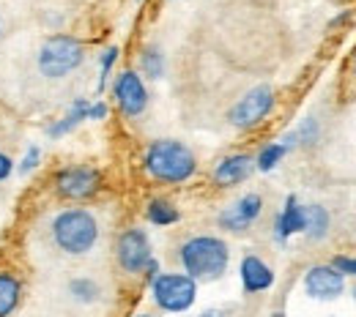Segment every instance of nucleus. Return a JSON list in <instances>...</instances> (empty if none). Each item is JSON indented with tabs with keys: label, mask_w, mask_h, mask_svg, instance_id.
I'll return each mask as SVG.
<instances>
[{
	"label": "nucleus",
	"mask_w": 356,
	"mask_h": 317,
	"mask_svg": "<svg viewBox=\"0 0 356 317\" xmlns=\"http://www.w3.org/2000/svg\"><path fill=\"white\" fill-rule=\"evenodd\" d=\"M143 170L159 183H184L197 173V159L178 139H154L143 153Z\"/></svg>",
	"instance_id": "obj_1"
},
{
	"label": "nucleus",
	"mask_w": 356,
	"mask_h": 317,
	"mask_svg": "<svg viewBox=\"0 0 356 317\" xmlns=\"http://www.w3.org/2000/svg\"><path fill=\"white\" fill-rule=\"evenodd\" d=\"M178 260L184 266V273L192 276L195 282H211L220 279L227 271L230 252L227 243L217 235H195L178 249Z\"/></svg>",
	"instance_id": "obj_2"
},
{
	"label": "nucleus",
	"mask_w": 356,
	"mask_h": 317,
	"mask_svg": "<svg viewBox=\"0 0 356 317\" xmlns=\"http://www.w3.org/2000/svg\"><path fill=\"white\" fill-rule=\"evenodd\" d=\"M52 241L72 257L88 255L99 241V222L86 208H66L52 219Z\"/></svg>",
	"instance_id": "obj_3"
},
{
	"label": "nucleus",
	"mask_w": 356,
	"mask_h": 317,
	"mask_svg": "<svg viewBox=\"0 0 356 317\" xmlns=\"http://www.w3.org/2000/svg\"><path fill=\"white\" fill-rule=\"evenodd\" d=\"M86 60V49L72 36H52L39 49V71L49 80L72 74Z\"/></svg>",
	"instance_id": "obj_4"
},
{
	"label": "nucleus",
	"mask_w": 356,
	"mask_h": 317,
	"mask_svg": "<svg viewBox=\"0 0 356 317\" xmlns=\"http://www.w3.org/2000/svg\"><path fill=\"white\" fill-rule=\"evenodd\" d=\"M154 304L165 312H186L197 298V282L186 273H159L151 282Z\"/></svg>",
	"instance_id": "obj_5"
},
{
	"label": "nucleus",
	"mask_w": 356,
	"mask_h": 317,
	"mask_svg": "<svg viewBox=\"0 0 356 317\" xmlns=\"http://www.w3.org/2000/svg\"><path fill=\"white\" fill-rule=\"evenodd\" d=\"M274 88L271 85H255L252 91H247L227 112L230 126L236 129H255L258 123H264L268 112L274 110Z\"/></svg>",
	"instance_id": "obj_6"
},
{
	"label": "nucleus",
	"mask_w": 356,
	"mask_h": 317,
	"mask_svg": "<svg viewBox=\"0 0 356 317\" xmlns=\"http://www.w3.org/2000/svg\"><path fill=\"white\" fill-rule=\"evenodd\" d=\"M115 260L118 266L127 273H143L145 266L154 260L151 255V241H148V232L132 227V230H124L115 241Z\"/></svg>",
	"instance_id": "obj_7"
},
{
	"label": "nucleus",
	"mask_w": 356,
	"mask_h": 317,
	"mask_svg": "<svg viewBox=\"0 0 356 317\" xmlns=\"http://www.w3.org/2000/svg\"><path fill=\"white\" fill-rule=\"evenodd\" d=\"M99 189H102V173L86 164L63 167L55 175V191L66 200H88Z\"/></svg>",
	"instance_id": "obj_8"
},
{
	"label": "nucleus",
	"mask_w": 356,
	"mask_h": 317,
	"mask_svg": "<svg viewBox=\"0 0 356 317\" xmlns=\"http://www.w3.org/2000/svg\"><path fill=\"white\" fill-rule=\"evenodd\" d=\"M113 96H115V101H118V110H121L127 118L143 115L145 107H148V91H145V85H143V77H140L137 71H132V69H127V71H121V74L115 77V83H113Z\"/></svg>",
	"instance_id": "obj_9"
},
{
	"label": "nucleus",
	"mask_w": 356,
	"mask_h": 317,
	"mask_svg": "<svg viewBox=\"0 0 356 317\" xmlns=\"http://www.w3.org/2000/svg\"><path fill=\"white\" fill-rule=\"evenodd\" d=\"M346 290V276L334 266H312L305 273V293L315 301H334Z\"/></svg>",
	"instance_id": "obj_10"
},
{
	"label": "nucleus",
	"mask_w": 356,
	"mask_h": 317,
	"mask_svg": "<svg viewBox=\"0 0 356 317\" xmlns=\"http://www.w3.org/2000/svg\"><path fill=\"white\" fill-rule=\"evenodd\" d=\"M261 214H264V197L252 191V194L238 197L230 208H225L217 222H220L222 230H230V232H244L247 227H252L258 219H261Z\"/></svg>",
	"instance_id": "obj_11"
},
{
	"label": "nucleus",
	"mask_w": 356,
	"mask_h": 317,
	"mask_svg": "<svg viewBox=\"0 0 356 317\" xmlns=\"http://www.w3.org/2000/svg\"><path fill=\"white\" fill-rule=\"evenodd\" d=\"M255 170V159L247 153H230L214 167V183L217 186H238L244 183Z\"/></svg>",
	"instance_id": "obj_12"
},
{
	"label": "nucleus",
	"mask_w": 356,
	"mask_h": 317,
	"mask_svg": "<svg viewBox=\"0 0 356 317\" xmlns=\"http://www.w3.org/2000/svg\"><path fill=\"white\" fill-rule=\"evenodd\" d=\"M296 232H305V205L296 200V194H291L285 200V208L274 219V238L280 243H285Z\"/></svg>",
	"instance_id": "obj_13"
},
{
	"label": "nucleus",
	"mask_w": 356,
	"mask_h": 317,
	"mask_svg": "<svg viewBox=\"0 0 356 317\" xmlns=\"http://www.w3.org/2000/svg\"><path fill=\"white\" fill-rule=\"evenodd\" d=\"M238 276H241L244 293H264V290H268L274 284V271L268 268L261 257H255V255H247L241 260Z\"/></svg>",
	"instance_id": "obj_14"
},
{
	"label": "nucleus",
	"mask_w": 356,
	"mask_h": 317,
	"mask_svg": "<svg viewBox=\"0 0 356 317\" xmlns=\"http://www.w3.org/2000/svg\"><path fill=\"white\" fill-rule=\"evenodd\" d=\"M88 110H90V104H88V98H77L74 104H72V110L60 118V121H55L49 129H47V137H63V135H69L74 126H80L83 121H88Z\"/></svg>",
	"instance_id": "obj_15"
},
{
	"label": "nucleus",
	"mask_w": 356,
	"mask_h": 317,
	"mask_svg": "<svg viewBox=\"0 0 356 317\" xmlns=\"http://www.w3.org/2000/svg\"><path fill=\"white\" fill-rule=\"evenodd\" d=\"M22 284L11 271H0V317H8L19 307Z\"/></svg>",
	"instance_id": "obj_16"
},
{
	"label": "nucleus",
	"mask_w": 356,
	"mask_h": 317,
	"mask_svg": "<svg viewBox=\"0 0 356 317\" xmlns=\"http://www.w3.org/2000/svg\"><path fill=\"white\" fill-rule=\"evenodd\" d=\"M329 225H332V219H329V211L323 205H305V235L307 238H312V241L326 238Z\"/></svg>",
	"instance_id": "obj_17"
},
{
	"label": "nucleus",
	"mask_w": 356,
	"mask_h": 317,
	"mask_svg": "<svg viewBox=\"0 0 356 317\" xmlns=\"http://www.w3.org/2000/svg\"><path fill=\"white\" fill-rule=\"evenodd\" d=\"M145 216H148V222H151V225H156V227H170L181 219V214H178L176 205H173L170 200H162V197H156V200H151V203H148Z\"/></svg>",
	"instance_id": "obj_18"
},
{
	"label": "nucleus",
	"mask_w": 356,
	"mask_h": 317,
	"mask_svg": "<svg viewBox=\"0 0 356 317\" xmlns=\"http://www.w3.org/2000/svg\"><path fill=\"white\" fill-rule=\"evenodd\" d=\"M140 69L148 80H159L165 74V55L159 52V46H145L140 55Z\"/></svg>",
	"instance_id": "obj_19"
},
{
	"label": "nucleus",
	"mask_w": 356,
	"mask_h": 317,
	"mask_svg": "<svg viewBox=\"0 0 356 317\" xmlns=\"http://www.w3.org/2000/svg\"><path fill=\"white\" fill-rule=\"evenodd\" d=\"M318 142V123L307 118L296 132H291V135L282 139V145H285V151H291V148H296V145H302V148H310Z\"/></svg>",
	"instance_id": "obj_20"
},
{
	"label": "nucleus",
	"mask_w": 356,
	"mask_h": 317,
	"mask_svg": "<svg viewBox=\"0 0 356 317\" xmlns=\"http://www.w3.org/2000/svg\"><path fill=\"white\" fill-rule=\"evenodd\" d=\"M285 153H288V151H285L282 142H268L266 148H261V153L255 156V167H258L261 173H271V170L282 162Z\"/></svg>",
	"instance_id": "obj_21"
},
{
	"label": "nucleus",
	"mask_w": 356,
	"mask_h": 317,
	"mask_svg": "<svg viewBox=\"0 0 356 317\" xmlns=\"http://www.w3.org/2000/svg\"><path fill=\"white\" fill-rule=\"evenodd\" d=\"M69 293L74 295V301H80V304H93L96 298H99V284L93 282V279H74L72 284H69Z\"/></svg>",
	"instance_id": "obj_22"
},
{
	"label": "nucleus",
	"mask_w": 356,
	"mask_h": 317,
	"mask_svg": "<svg viewBox=\"0 0 356 317\" xmlns=\"http://www.w3.org/2000/svg\"><path fill=\"white\" fill-rule=\"evenodd\" d=\"M118 60V46H107L104 52H102V77H99V91H104V83H107V77H110V71H113V63Z\"/></svg>",
	"instance_id": "obj_23"
},
{
	"label": "nucleus",
	"mask_w": 356,
	"mask_h": 317,
	"mask_svg": "<svg viewBox=\"0 0 356 317\" xmlns=\"http://www.w3.org/2000/svg\"><path fill=\"white\" fill-rule=\"evenodd\" d=\"M39 159H42V151H39V148H28L25 159L19 162V173H22V175H28L33 167H39Z\"/></svg>",
	"instance_id": "obj_24"
},
{
	"label": "nucleus",
	"mask_w": 356,
	"mask_h": 317,
	"mask_svg": "<svg viewBox=\"0 0 356 317\" xmlns=\"http://www.w3.org/2000/svg\"><path fill=\"white\" fill-rule=\"evenodd\" d=\"M332 266L343 273V276H346V273H348V276H356V257H334Z\"/></svg>",
	"instance_id": "obj_25"
},
{
	"label": "nucleus",
	"mask_w": 356,
	"mask_h": 317,
	"mask_svg": "<svg viewBox=\"0 0 356 317\" xmlns=\"http://www.w3.org/2000/svg\"><path fill=\"white\" fill-rule=\"evenodd\" d=\"M11 173H14V162H11V156H6L0 151V183L6 181V178H11Z\"/></svg>",
	"instance_id": "obj_26"
},
{
	"label": "nucleus",
	"mask_w": 356,
	"mask_h": 317,
	"mask_svg": "<svg viewBox=\"0 0 356 317\" xmlns=\"http://www.w3.org/2000/svg\"><path fill=\"white\" fill-rule=\"evenodd\" d=\"M102 118H107V104H104V101H96V104H90L88 121H102Z\"/></svg>",
	"instance_id": "obj_27"
},
{
	"label": "nucleus",
	"mask_w": 356,
	"mask_h": 317,
	"mask_svg": "<svg viewBox=\"0 0 356 317\" xmlns=\"http://www.w3.org/2000/svg\"><path fill=\"white\" fill-rule=\"evenodd\" d=\"M145 279H148V282H154V279H156V276H159V263H156V260H151V263H148V266H145Z\"/></svg>",
	"instance_id": "obj_28"
},
{
	"label": "nucleus",
	"mask_w": 356,
	"mask_h": 317,
	"mask_svg": "<svg viewBox=\"0 0 356 317\" xmlns=\"http://www.w3.org/2000/svg\"><path fill=\"white\" fill-rule=\"evenodd\" d=\"M200 317H225V312H222V309H206Z\"/></svg>",
	"instance_id": "obj_29"
},
{
	"label": "nucleus",
	"mask_w": 356,
	"mask_h": 317,
	"mask_svg": "<svg viewBox=\"0 0 356 317\" xmlns=\"http://www.w3.org/2000/svg\"><path fill=\"white\" fill-rule=\"evenodd\" d=\"M271 317H285V312H274Z\"/></svg>",
	"instance_id": "obj_30"
},
{
	"label": "nucleus",
	"mask_w": 356,
	"mask_h": 317,
	"mask_svg": "<svg viewBox=\"0 0 356 317\" xmlns=\"http://www.w3.org/2000/svg\"><path fill=\"white\" fill-rule=\"evenodd\" d=\"M354 71H356V55H354Z\"/></svg>",
	"instance_id": "obj_31"
},
{
	"label": "nucleus",
	"mask_w": 356,
	"mask_h": 317,
	"mask_svg": "<svg viewBox=\"0 0 356 317\" xmlns=\"http://www.w3.org/2000/svg\"><path fill=\"white\" fill-rule=\"evenodd\" d=\"M137 317H151V315H137Z\"/></svg>",
	"instance_id": "obj_32"
},
{
	"label": "nucleus",
	"mask_w": 356,
	"mask_h": 317,
	"mask_svg": "<svg viewBox=\"0 0 356 317\" xmlns=\"http://www.w3.org/2000/svg\"><path fill=\"white\" fill-rule=\"evenodd\" d=\"M354 298H356V293H354Z\"/></svg>",
	"instance_id": "obj_33"
}]
</instances>
